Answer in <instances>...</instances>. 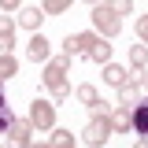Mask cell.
I'll return each mask as SVG.
<instances>
[{"instance_id": "obj_2", "label": "cell", "mask_w": 148, "mask_h": 148, "mask_svg": "<svg viewBox=\"0 0 148 148\" xmlns=\"http://www.w3.org/2000/svg\"><path fill=\"white\" fill-rule=\"evenodd\" d=\"M111 133H115L111 119L96 111V115H92L89 122H85V130H82V141H85L89 148H100V145H108V137H111Z\"/></svg>"}, {"instance_id": "obj_6", "label": "cell", "mask_w": 148, "mask_h": 148, "mask_svg": "<svg viewBox=\"0 0 148 148\" xmlns=\"http://www.w3.org/2000/svg\"><path fill=\"white\" fill-rule=\"evenodd\" d=\"M30 122H34V130H52L56 126V104L34 100V104H30Z\"/></svg>"}, {"instance_id": "obj_19", "label": "cell", "mask_w": 148, "mask_h": 148, "mask_svg": "<svg viewBox=\"0 0 148 148\" xmlns=\"http://www.w3.org/2000/svg\"><path fill=\"white\" fill-rule=\"evenodd\" d=\"M104 8H111L115 15H130L133 11V0H104Z\"/></svg>"}, {"instance_id": "obj_28", "label": "cell", "mask_w": 148, "mask_h": 148, "mask_svg": "<svg viewBox=\"0 0 148 148\" xmlns=\"http://www.w3.org/2000/svg\"><path fill=\"white\" fill-rule=\"evenodd\" d=\"M145 89H148V78H145Z\"/></svg>"}, {"instance_id": "obj_11", "label": "cell", "mask_w": 148, "mask_h": 148, "mask_svg": "<svg viewBox=\"0 0 148 148\" xmlns=\"http://www.w3.org/2000/svg\"><path fill=\"white\" fill-rule=\"evenodd\" d=\"M141 100H145V85H122V89H119V104H122V108L133 111Z\"/></svg>"}, {"instance_id": "obj_21", "label": "cell", "mask_w": 148, "mask_h": 148, "mask_svg": "<svg viewBox=\"0 0 148 148\" xmlns=\"http://www.w3.org/2000/svg\"><path fill=\"white\" fill-rule=\"evenodd\" d=\"M137 37H141V45H148V15L137 18Z\"/></svg>"}, {"instance_id": "obj_22", "label": "cell", "mask_w": 148, "mask_h": 148, "mask_svg": "<svg viewBox=\"0 0 148 148\" xmlns=\"http://www.w3.org/2000/svg\"><path fill=\"white\" fill-rule=\"evenodd\" d=\"M4 34H15V18L11 15H0V37Z\"/></svg>"}, {"instance_id": "obj_27", "label": "cell", "mask_w": 148, "mask_h": 148, "mask_svg": "<svg viewBox=\"0 0 148 148\" xmlns=\"http://www.w3.org/2000/svg\"><path fill=\"white\" fill-rule=\"evenodd\" d=\"M30 148H52V145H30Z\"/></svg>"}, {"instance_id": "obj_10", "label": "cell", "mask_w": 148, "mask_h": 148, "mask_svg": "<svg viewBox=\"0 0 148 148\" xmlns=\"http://www.w3.org/2000/svg\"><path fill=\"white\" fill-rule=\"evenodd\" d=\"M133 133H137L141 141H148V96L133 108Z\"/></svg>"}, {"instance_id": "obj_3", "label": "cell", "mask_w": 148, "mask_h": 148, "mask_svg": "<svg viewBox=\"0 0 148 148\" xmlns=\"http://www.w3.org/2000/svg\"><path fill=\"white\" fill-rule=\"evenodd\" d=\"M92 30H96L100 37H108V41H111V37L122 34V15H115L111 8L96 4V8H92Z\"/></svg>"}, {"instance_id": "obj_26", "label": "cell", "mask_w": 148, "mask_h": 148, "mask_svg": "<svg viewBox=\"0 0 148 148\" xmlns=\"http://www.w3.org/2000/svg\"><path fill=\"white\" fill-rule=\"evenodd\" d=\"M85 4H92V8H96V4H104V0H85Z\"/></svg>"}, {"instance_id": "obj_1", "label": "cell", "mask_w": 148, "mask_h": 148, "mask_svg": "<svg viewBox=\"0 0 148 148\" xmlns=\"http://www.w3.org/2000/svg\"><path fill=\"white\" fill-rule=\"evenodd\" d=\"M67 71H71V56H59V59H48V63H45L41 85L52 92V100H67V96H71V85H67Z\"/></svg>"}, {"instance_id": "obj_4", "label": "cell", "mask_w": 148, "mask_h": 148, "mask_svg": "<svg viewBox=\"0 0 148 148\" xmlns=\"http://www.w3.org/2000/svg\"><path fill=\"white\" fill-rule=\"evenodd\" d=\"M78 41H82V56L85 59H92V63H111V45H108V37H100V34H78Z\"/></svg>"}, {"instance_id": "obj_29", "label": "cell", "mask_w": 148, "mask_h": 148, "mask_svg": "<svg viewBox=\"0 0 148 148\" xmlns=\"http://www.w3.org/2000/svg\"><path fill=\"white\" fill-rule=\"evenodd\" d=\"M63 148H74V145H63Z\"/></svg>"}, {"instance_id": "obj_5", "label": "cell", "mask_w": 148, "mask_h": 148, "mask_svg": "<svg viewBox=\"0 0 148 148\" xmlns=\"http://www.w3.org/2000/svg\"><path fill=\"white\" fill-rule=\"evenodd\" d=\"M30 133H34V122H30V119H15V122L8 126V133H4V137H8V148H30L34 145Z\"/></svg>"}, {"instance_id": "obj_8", "label": "cell", "mask_w": 148, "mask_h": 148, "mask_svg": "<svg viewBox=\"0 0 148 148\" xmlns=\"http://www.w3.org/2000/svg\"><path fill=\"white\" fill-rule=\"evenodd\" d=\"M48 52H52L48 37H41V34H34V37H30V45H26V56H30L34 63H48Z\"/></svg>"}, {"instance_id": "obj_16", "label": "cell", "mask_w": 148, "mask_h": 148, "mask_svg": "<svg viewBox=\"0 0 148 148\" xmlns=\"http://www.w3.org/2000/svg\"><path fill=\"white\" fill-rule=\"evenodd\" d=\"M52 148H63V145H74V133L71 130H59V126H52V141H48Z\"/></svg>"}, {"instance_id": "obj_23", "label": "cell", "mask_w": 148, "mask_h": 148, "mask_svg": "<svg viewBox=\"0 0 148 148\" xmlns=\"http://www.w3.org/2000/svg\"><path fill=\"white\" fill-rule=\"evenodd\" d=\"M0 52H15V34H4V37H0Z\"/></svg>"}, {"instance_id": "obj_24", "label": "cell", "mask_w": 148, "mask_h": 148, "mask_svg": "<svg viewBox=\"0 0 148 148\" xmlns=\"http://www.w3.org/2000/svg\"><path fill=\"white\" fill-rule=\"evenodd\" d=\"M18 4H22V0H0V8H4V11H15Z\"/></svg>"}, {"instance_id": "obj_14", "label": "cell", "mask_w": 148, "mask_h": 148, "mask_svg": "<svg viewBox=\"0 0 148 148\" xmlns=\"http://www.w3.org/2000/svg\"><path fill=\"white\" fill-rule=\"evenodd\" d=\"M15 74H18V59H15L11 52H0V85H4V82H11Z\"/></svg>"}, {"instance_id": "obj_9", "label": "cell", "mask_w": 148, "mask_h": 148, "mask_svg": "<svg viewBox=\"0 0 148 148\" xmlns=\"http://www.w3.org/2000/svg\"><path fill=\"white\" fill-rule=\"evenodd\" d=\"M108 119H111V126H115V133H133V111H130V108L119 104Z\"/></svg>"}, {"instance_id": "obj_30", "label": "cell", "mask_w": 148, "mask_h": 148, "mask_svg": "<svg viewBox=\"0 0 148 148\" xmlns=\"http://www.w3.org/2000/svg\"><path fill=\"white\" fill-rule=\"evenodd\" d=\"M0 148H8V145H0Z\"/></svg>"}, {"instance_id": "obj_12", "label": "cell", "mask_w": 148, "mask_h": 148, "mask_svg": "<svg viewBox=\"0 0 148 148\" xmlns=\"http://www.w3.org/2000/svg\"><path fill=\"white\" fill-rule=\"evenodd\" d=\"M104 82L115 85V89H122V85L130 82V71H126V67H119V63H104Z\"/></svg>"}, {"instance_id": "obj_15", "label": "cell", "mask_w": 148, "mask_h": 148, "mask_svg": "<svg viewBox=\"0 0 148 148\" xmlns=\"http://www.w3.org/2000/svg\"><path fill=\"white\" fill-rule=\"evenodd\" d=\"M15 122V115L8 108V96H4V85H0V133H8V126Z\"/></svg>"}, {"instance_id": "obj_17", "label": "cell", "mask_w": 148, "mask_h": 148, "mask_svg": "<svg viewBox=\"0 0 148 148\" xmlns=\"http://www.w3.org/2000/svg\"><path fill=\"white\" fill-rule=\"evenodd\" d=\"M148 63V48L145 45H130V67H145Z\"/></svg>"}, {"instance_id": "obj_7", "label": "cell", "mask_w": 148, "mask_h": 148, "mask_svg": "<svg viewBox=\"0 0 148 148\" xmlns=\"http://www.w3.org/2000/svg\"><path fill=\"white\" fill-rule=\"evenodd\" d=\"M22 30H41V22H45V8H18V18H15Z\"/></svg>"}, {"instance_id": "obj_13", "label": "cell", "mask_w": 148, "mask_h": 148, "mask_svg": "<svg viewBox=\"0 0 148 148\" xmlns=\"http://www.w3.org/2000/svg\"><path fill=\"white\" fill-rule=\"evenodd\" d=\"M78 104H85L89 111H100V92H96V85H78Z\"/></svg>"}, {"instance_id": "obj_20", "label": "cell", "mask_w": 148, "mask_h": 148, "mask_svg": "<svg viewBox=\"0 0 148 148\" xmlns=\"http://www.w3.org/2000/svg\"><path fill=\"white\" fill-rule=\"evenodd\" d=\"M71 8V0H45V15H63Z\"/></svg>"}, {"instance_id": "obj_25", "label": "cell", "mask_w": 148, "mask_h": 148, "mask_svg": "<svg viewBox=\"0 0 148 148\" xmlns=\"http://www.w3.org/2000/svg\"><path fill=\"white\" fill-rule=\"evenodd\" d=\"M133 148H148V141H137V145H133Z\"/></svg>"}, {"instance_id": "obj_18", "label": "cell", "mask_w": 148, "mask_h": 148, "mask_svg": "<svg viewBox=\"0 0 148 148\" xmlns=\"http://www.w3.org/2000/svg\"><path fill=\"white\" fill-rule=\"evenodd\" d=\"M63 56H71V59L82 56V41H78V34H67V37H63Z\"/></svg>"}]
</instances>
